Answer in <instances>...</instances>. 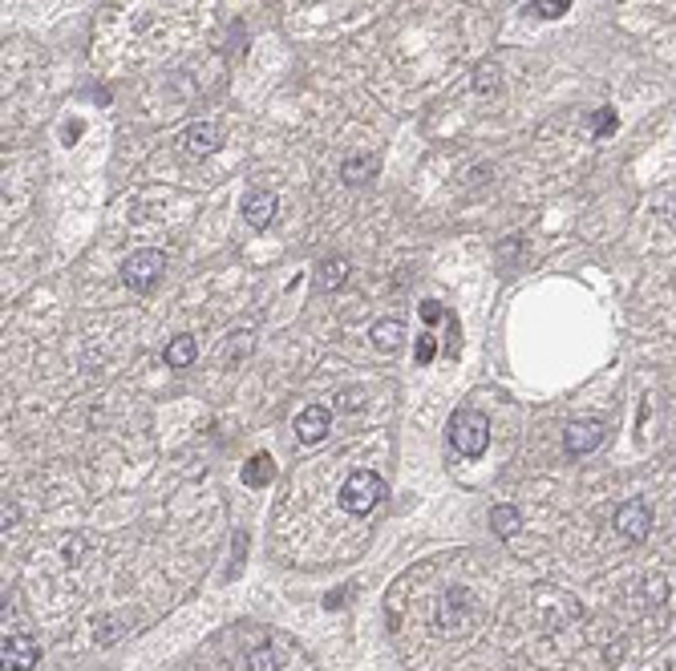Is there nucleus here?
Listing matches in <instances>:
<instances>
[{
  "mask_svg": "<svg viewBox=\"0 0 676 671\" xmlns=\"http://www.w3.org/2000/svg\"><path fill=\"white\" fill-rule=\"evenodd\" d=\"M401 336H405V323L401 320H377L369 328V340H373V348H377V352H397Z\"/></svg>",
  "mask_w": 676,
  "mask_h": 671,
  "instance_id": "obj_11",
  "label": "nucleus"
},
{
  "mask_svg": "<svg viewBox=\"0 0 676 671\" xmlns=\"http://www.w3.org/2000/svg\"><path fill=\"white\" fill-rule=\"evenodd\" d=\"M328 429H333V413L325 409V405H308V409H300L296 417V437L304 445H320L328 437Z\"/></svg>",
  "mask_w": 676,
  "mask_h": 671,
  "instance_id": "obj_8",
  "label": "nucleus"
},
{
  "mask_svg": "<svg viewBox=\"0 0 676 671\" xmlns=\"http://www.w3.org/2000/svg\"><path fill=\"white\" fill-rule=\"evenodd\" d=\"M381 497H385V481H381L377 473H369V470L349 473V481L341 486V506L349 510V514H357V518H365L369 510H377Z\"/></svg>",
  "mask_w": 676,
  "mask_h": 671,
  "instance_id": "obj_3",
  "label": "nucleus"
},
{
  "mask_svg": "<svg viewBox=\"0 0 676 671\" xmlns=\"http://www.w3.org/2000/svg\"><path fill=\"white\" fill-rule=\"evenodd\" d=\"M612 130H615V114H612V110H604V114H599V122H596V138H607Z\"/></svg>",
  "mask_w": 676,
  "mask_h": 671,
  "instance_id": "obj_20",
  "label": "nucleus"
},
{
  "mask_svg": "<svg viewBox=\"0 0 676 671\" xmlns=\"http://www.w3.org/2000/svg\"><path fill=\"white\" fill-rule=\"evenodd\" d=\"M344 279H349V263H344L341 255H333V259H325V263L317 267V288H320V291L344 288Z\"/></svg>",
  "mask_w": 676,
  "mask_h": 671,
  "instance_id": "obj_12",
  "label": "nucleus"
},
{
  "mask_svg": "<svg viewBox=\"0 0 676 671\" xmlns=\"http://www.w3.org/2000/svg\"><path fill=\"white\" fill-rule=\"evenodd\" d=\"M223 146V130L215 122H191L183 130V150L191 158H211Z\"/></svg>",
  "mask_w": 676,
  "mask_h": 671,
  "instance_id": "obj_7",
  "label": "nucleus"
},
{
  "mask_svg": "<svg viewBox=\"0 0 676 671\" xmlns=\"http://www.w3.org/2000/svg\"><path fill=\"white\" fill-rule=\"evenodd\" d=\"M37 659H41V647L33 635H25V631L4 635V671H33Z\"/></svg>",
  "mask_w": 676,
  "mask_h": 671,
  "instance_id": "obj_6",
  "label": "nucleus"
},
{
  "mask_svg": "<svg viewBox=\"0 0 676 671\" xmlns=\"http://www.w3.org/2000/svg\"><path fill=\"white\" fill-rule=\"evenodd\" d=\"M433 356V340H422L417 344V360H430Z\"/></svg>",
  "mask_w": 676,
  "mask_h": 671,
  "instance_id": "obj_22",
  "label": "nucleus"
},
{
  "mask_svg": "<svg viewBox=\"0 0 676 671\" xmlns=\"http://www.w3.org/2000/svg\"><path fill=\"white\" fill-rule=\"evenodd\" d=\"M276 194L272 191H251L243 199V223L247 227H255V231H268V223L276 218Z\"/></svg>",
  "mask_w": 676,
  "mask_h": 671,
  "instance_id": "obj_9",
  "label": "nucleus"
},
{
  "mask_svg": "<svg viewBox=\"0 0 676 671\" xmlns=\"http://www.w3.org/2000/svg\"><path fill=\"white\" fill-rule=\"evenodd\" d=\"M615 530H620L623 542H644L652 534V510L644 497H632L615 510Z\"/></svg>",
  "mask_w": 676,
  "mask_h": 671,
  "instance_id": "obj_4",
  "label": "nucleus"
},
{
  "mask_svg": "<svg viewBox=\"0 0 676 671\" xmlns=\"http://www.w3.org/2000/svg\"><path fill=\"white\" fill-rule=\"evenodd\" d=\"M466 619H470V591H462V586H449V591L441 594L438 623L446 631H454V627H462Z\"/></svg>",
  "mask_w": 676,
  "mask_h": 671,
  "instance_id": "obj_10",
  "label": "nucleus"
},
{
  "mask_svg": "<svg viewBox=\"0 0 676 671\" xmlns=\"http://www.w3.org/2000/svg\"><path fill=\"white\" fill-rule=\"evenodd\" d=\"M373 170H377V158H349V162L341 166V175L349 186H360V183H369Z\"/></svg>",
  "mask_w": 676,
  "mask_h": 671,
  "instance_id": "obj_16",
  "label": "nucleus"
},
{
  "mask_svg": "<svg viewBox=\"0 0 676 671\" xmlns=\"http://www.w3.org/2000/svg\"><path fill=\"white\" fill-rule=\"evenodd\" d=\"M12 522H17V506H4V530H9Z\"/></svg>",
  "mask_w": 676,
  "mask_h": 671,
  "instance_id": "obj_23",
  "label": "nucleus"
},
{
  "mask_svg": "<svg viewBox=\"0 0 676 671\" xmlns=\"http://www.w3.org/2000/svg\"><path fill=\"white\" fill-rule=\"evenodd\" d=\"M491 526L499 538H515L518 530H523V514H518L515 506H494L491 510Z\"/></svg>",
  "mask_w": 676,
  "mask_h": 671,
  "instance_id": "obj_15",
  "label": "nucleus"
},
{
  "mask_svg": "<svg viewBox=\"0 0 676 671\" xmlns=\"http://www.w3.org/2000/svg\"><path fill=\"white\" fill-rule=\"evenodd\" d=\"M571 9V0H531L527 12L531 17H563Z\"/></svg>",
  "mask_w": 676,
  "mask_h": 671,
  "instance_id": "obj_17",
  "label": "nucleus"
},
{
  "mask_svg": "<svg viewBox=\"0 0 676 671\" xmlns=\"http://www.w3.org/2000/svg\"><path fill=\"white\" fill-rule=\"evenodd\" d=\"M194 356H199V344H194V336H175V340L162 348V360H167L170 368H186L194 364Z\"/></svg>",
  "mask_w": 676,
  "mask_h": 671,
  "instance_id": "obj_13",
  "label": "nucleus"
},
{
  "mask_svg": "<svg viewBox=\"0 0 676 671\" xmlns=\"http://www.w3.org/2000/svg\"><path fill=\"white\" fill-rule=\"evenodd\" d=\"M272 478H276V465H272V457H268V454H255L251 462L243 465V486H251V489L268 486Z\"/></svg>",
  "mask_w": 676,
  "mask_h": 671,
  "instance_id": "obj_14",
  "label": "nucleus"
},
{
  "mask_svg": "<svg viewBox=\"0 0 676 671\" xmlns=\"http://www.w3.org/2000/svg\"><path fill=\"white\" fill-rule=\"evenodd\" d=\"M251 671H280V667H276V655L268 651V647L251 651Z\"/></svg>",
  "mask_w": 676,
  "mask_h": 671,
  "instance_id": "obj_19",
  "label": "nucleus"
},
{
  "mask_svg": "<svg viewBox=\"0 0 676 671\" xmlns=\"http://www.w3.org/2000/svg\"><path fill=\"white\" fill-rule=\"evenodd\" d=\"M449 445H454L462 457H482L486 445H491V417L478 409H458L449 417Z\"/></svg>",
  "mask_w": 676,
  "mask_h": 671,
  "instance_id": "obj_1",
  "label": "nucleus"
},
{
  "mask_svg": "<svg viewBox=\"0 0 676 671\" xmlns=\"http://www.w3.org/2000/svg\"><path fill=\"white\" fill-rule=\"evenodd\" d=\"M162 271H167V255L154 251V247H142V251H134L130 259L122 263V283L130 291H138V296H146V291L159 288Z\"/></svg>",
  "mask_w": 676,
  "mask_h": 671,
  "instance_id": "obj_2",
  "label": "nucleus"
},
{
  "mask_svg": "<svg viewBox=\"0 0 676 671\" xmlns=\"http://www.w3.org/2000/svg\"><path fill=\"white\" fill-rule=\"evenodd\" d=\"M599 441H604V425H599V421H571V425L563 429V454L567 457L596 454Z\"/></svg>",
  "mask_w": 676,
  "mask_h": 671,
  "instance_id": "obj_5",
  "label": "nucleus"
},
{
  "mask_svg": "<svg viewBox=\"0 0 676 671\" xmlns=\"http://www.w3.org/2000/svg\"><path fill=\"white\" fill-rule=\"evenodd\" d=\"M336 409H344V413H360V409H365V393H360V389H349V393H341Z\"/></svg>",
  "mask_w": 676,
  "mask_h": 671,
  "instance_id": "obj_18",
  "label": "nucleus"
},
{
  "mask_svg": "<svg viewBox=\"0 0 676 671\" xmlns=\"http://www.w3.org/2000/svg\"><path fill=\"white\" fill-rule=\"evenodd\" d=\"M441 315H446V312H441V304H433V299H430V304H422V320L425 323H438Z\"/></svg>",
  "mask_w": 676,
  "mask_h": 671,
  "instance_id": "obj_21",
  "label": "nucleus"
}]
</instances>
